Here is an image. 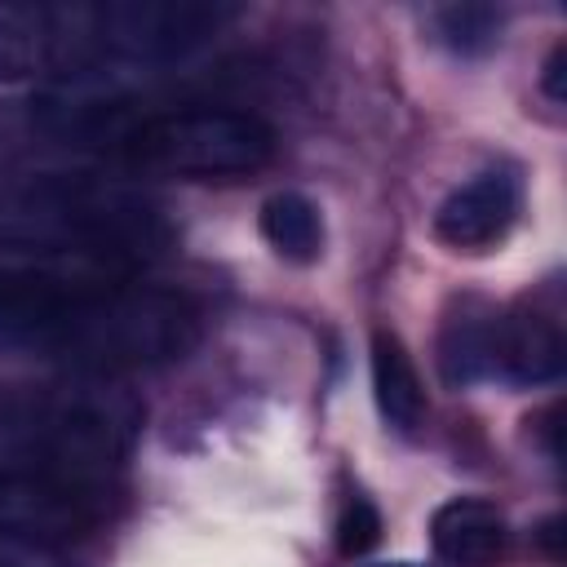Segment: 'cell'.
<instances>
[{"instance_id": "1", "label": "cell", "mask_w": 567, "mask_h": 567, "mask_svg": "<svg viewBox=\"0 0 567 567\" xmlns=\"http://www.w3.org/2000/svg\"><path fill=\"white\" fill-rule=\"evenodd\" d=\"M195 337L199 310L173 288L75 279L35 350L80 377L115 381L182 359Z\"/></svg>"}, {"instance_id": "2", "label": "cell", "mask_w": 567, "mask_h": 567, "mask_svg": "<svg viewBox=\"0 0 567 567\" xmlns=\"http://www.w3.org/2000/svg\"><path fill=\"white\" fill-rule=\"evenodd\" d=\"M0 239L111 266L146 257L159 239V217L142 195L93 182L89 173H44L9 199Z\"/></svg>"}, {"instance_id": "3", "label": "cell", "mask_w": 567, "mask_h": 567, "mask_svg": "<svg viewBox=\"0 0 567 567\" xmlns=\"http://www.w3.org/2000/svg\"><path fill=\"white\" fill-rule=\"evenodd\" d=\"M120 155L164 177H239L275 155V128L257 111L173 106L142 115L120 142Z\"/></svg>"}, {"instance_id": "4", "label": "cell", "mask_w": 567, "mask_h": 567, "mask_svg": "<svg viewBox=\"0 0 567 567\" xmlns=\"http://www.w3.org/2000/svg\"><path fill=\"white\" fill-rule=\"evenodd\" d=\"M93 62L168 66L221 35L239 9L226 0H102L84 4Z\"/></svg>"}, {"instance_id": "5", "label": "cell", "mask_w": 567, "mask_h": 567, "mask_svg": "<svg viewBox=\"0 0 567 567\" xmlns=\"http://www.w3.org/2000/svg\"><path fill=\"white\" fill-rule=\"evenodd\" d=\"M31 120L40 133L75 142V146H115L128 137V128L142 120L137 97L115 84L106 71H62L31 97Z\"/></svg>"}, {"instance_id": "6", "label": "cell", "mask_w": 567, "mask_h": 567, "mask_svg": "<svg viewBox=\"0 0 567 567\" xmlns=\"http://www.w3.org/2000/svg\"><path fill=\"white\" fill-rule=\"evenodd\" d=\"M102 518V487L58 474H4L0 478V536L31 545H62L84 536Z\"/></svg>"}, {"instance_id": "7", "label": "cell", "mask_w": 567, "mask_h": 567, "mask_svg": "<svg viewBox=\"0 0 567 567\" xmlns=\"http://www.w3.org/2000/svg\"><path fill=\"white\" fill-rule=\"evenodd\" d=\"M514 217H518V177L505 168H492L470 177L439 204L434 235L456 252H478V248H492L514 226Z\"/></svg>"}, {"instance_id": "8", "label": "cell", "mask_w": 567, "mask_h": 567, "mask_svg": "<svg viewBox=\"0 0 567 567\" xmlns=\"http://www.w3.org/2000/svg\"><path fill=\"white\" fill-rule=\"evenodd\" d=\"M40 71H66L62 4L0 0V84L31 80Z\"/></svg>"}, {"instance_id": "9", "label": "cell", "mask_w": 567, "mask_h": 567, "mask_svg": "<svg viewBox=\"0 0 567 567\" xmlns=\"http://www.w3.org/2000/svg\"><path fill=\"white\" fill-rule=\"evenodd\" d=\"M430 540H434V554L452 567H487L505 549V518L492 501L456 496L434 509Z\"/></svg>"}, {"instance_id": "10", "label": "cell", "mask_w": 567, "mask_h": 567, "mask_svg": "<svg viewBox=\"0 0 567 567\" xmlns=\"http://www.w3.org/2000/svg\"><path fill=\"white\" fill-rule=\"evenodd\" d=\"M563 372V332L545 315L496 319V377L514 385H545Z\"/></svg>"}, {"instance_id": "11", "label": "cell", "mask_w": 567, "mask_h": 567, "mask_svg": "<svg viewBox=\"0 0 567 567\" xmlns=\"http://www.w3.org/2000/svg\"><path fill=\"white\" fill-rule=\"evenodd\" d=\"M372 399H377V412L385 416V425H394L399 434H412L425 421L421 372H416L408 346L385 328L372 332Z\"/></svg>"}, {"instance_id": "12", "label": "cell", "mask_w": 567, "mask_h": 567, "mask_svg": "<svg viewBox=\"0 0 567 567\" xmlns=\"http://www.w3.org/2000/svg\"><path fill=\"white\" fill-rule=\"evenodd\" d=\"M4 474H49L44 394H0V478Z\"/></svg>"}, {"instance_id": "13", "label": "cell", "mask_w": 567, "mask_h": 567, "mask_svg": "<svg viewBox=\"0 0 567 567\" xmlns=\"http://www.w3.org/2000/svg\"><path fill=\"white\" fill-rule=\"evenodd\" d=\"M261 235L266 244L288 261H315L323 248V221L319 208L301 190H275L261 204Z\"/></svg>"}, {"instance_id": "14", "label": "cell", "mask_w": 567, "mask_h": 567, "mask_svg": "<svg viewBox=\"0 0 567 567\" xmlns=\"http://www.w3.org/2000/svg\"><path fill=\"white\" fill-rule=\"evenodd\" d=\"M443 377L452 385H470L483 377H496V319L492 315H461L443 328L439 346Z\"/></svg>"}, {"instance_id": "15", "label": "cell", "mask_w": 567, "mask_h": 567, "mask_svg": "<svg viewBox=\"0 0 567 567\" xmlns=\"http://www.w3.org/2000/svg\"><path fill=\"white\" fill-rule=\"evenodd\" d=\"M434 27H439V40L447 49H456V53H487L501 40L505 13L492 9V4H443V9H434Z\"/></svg>"}, {"instance_id": "16", "label": "cell", "mask_w": 567, "mask_h": 567, "mask_svg": "<svg viewBox=\"0 0 567 567\" xmlns=\"http://www.w3.org/2000/svg\"><path fill=\"white\" fill-rule=\"evenodd\" d=\"M377 540H381V514H377V505L363 501V496L346 501V509L337 518V549L346 558H354V554H368Z\"/></svg>"}, {"instance_id": "17", "label": "cell", "mask_w": 567, "mask_h": 567, "mask_svg": "<svg viewBox=\"0 0 567 567\" xmlns=\"http://www.w3.org/2000/svg\"><path fill=\"white\" fill-rule=\"evenodd\" d=\"M540 84H545V93L558 102L563 97V44L549 53V62H545V75H540Z\"/></svg>"}, {"instance_id": "18", "label": "cell", "mask_w": 567, "mask_h": 567, "mask_svg": "<svg viewBox=\"0 0 567 567\" xmlns=\"http://www.w3.org/2000/svg\"><path fill=\"white\" fill-rule=\"evenodd\" d=\"M368 567H421V563H368Z\"/></svg>"}, {"instance_id": "19", "label": "cell", "mask_w": 567, "mask_h": 567, "mask_svg": "<svg viewBox=\"0 0 567 567\" xmlns=\"http://www.w3.org/2000/svg\"><path fill=\"white\" fill-rule=\"evenodd\" d=\"M0 567H13V563H0Z\"/></svg>"}]
</instances>
